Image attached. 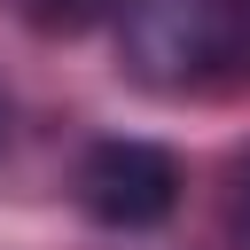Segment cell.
Masks as SVG:
<instances>
[{
	"label": "cell",
	"mask_w": 250,
	"mask_h": 250,
	"mask_svg": "<svg viewBox=\"0 0 250 250\" xmlns=\"http://www.w3.org/2000/svg\"><path fill=\"white\" fill-rule=\"evenodd\" d=\"M125 62L148 86H219L250 70V0H125Z\"/></svg>",
	"instance_id": "1"
},
{
	"label": "cell",
	"mask_w": 250,
	"mask_h": 250,
	"mask_svg": "<svg viewBox=\"0 0 250 250\" xmlns=\"http://www.w3.org/2000/svg\"><path fill=\"white\" fill-rule=\"evenodd\" d=\"M78 203L102 227H156L180 203V164L156 141H94L78 164Z\"/></svg>",
	"instance_id": "2"
},
{
	"label": "cell",
	"mask_w": 250,
	"mask_h": 250,
	"mask_svg": "<svg viewBox=\"0 0 250 250\" xmlns=\"http://www.w3.org/2000/svg\"><path fill=\"white\" fill-rule=\"evenodd\" d=\"M0 141H8V109H0Z\"/></svg>",
	"instance_id": "3"
}]
</instances>
